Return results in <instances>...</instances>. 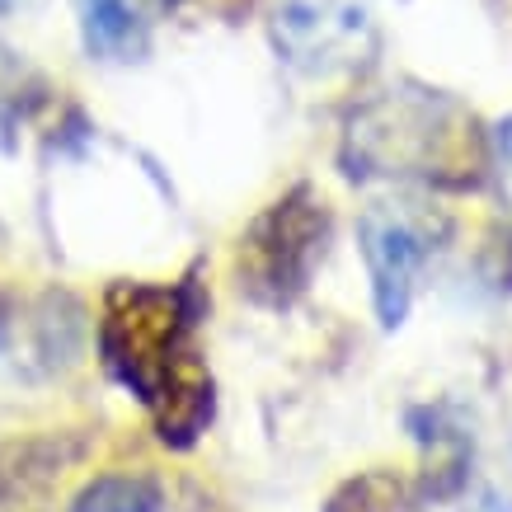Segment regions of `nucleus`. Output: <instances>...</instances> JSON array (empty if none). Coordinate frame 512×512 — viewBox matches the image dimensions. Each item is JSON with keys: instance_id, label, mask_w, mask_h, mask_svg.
Instances as JSON below:
<instances>
[{"instance_id": "obj_1", "label": "nucleus", "mask_w": 512, "mask_h": 512, "mask_svg": "<svg viewBox=\"0 0 512 512\" xmlns=\"http://www.w3.org/2000/svg\"><path fill=\"white\" fill-rule=\"evenodd\" d=\"M207 292L188 273L179 282H109L99 306L104 372L146 409L156 437L174 451L198 447L217 414V381L202 348Z\"/></svg>"}, {"instance_id": "obj_2", "label": "nucleus", "mask_w": 512, "mask_h": 512, "mask_svg": "<svg viewBox=\"0 0 512 512\" xmlns=\"http://www.w3.org/2000/svg\"><path fill=\"white\" fill-rule=\"evenodd\" d=\"M339 160L348 179L470 188L484 174V132L451 94L400 80L348 118Z\"/></svg>"}, {"instance_id": "obj_3", "label": "nucleus", "mask_w": 512, "mask_h": 512, "mask_svg": "<svg viewBox=\"0 0 512 512\" xmlns=\"http://www.w3.org/2000/svg\"><path fill=\"white\" fill-rule=\"evenodd\" d=\"M329 235H334V212L311 184L287 188L278 202H268L259 217L245 226L235 245V278L240 292L264 306V311H287L311 292L315 268L325 264Z\"/></svg>"}, {"instance_id": "obj_4", "label": "nucleus", "mask_w": 512, "mask_h": 512, "mask_svg": "<svg viewBox=\"0 0 512 512\" xmlns=\"http://www.w3.org/2000/svg\"><path fill=\"white\" fill-rule=\"evenodd\" d=\"M447 235V212L414 198H381L357 217V249L372 278V306L381 329H400L409 320L423 268L447 245Z\"/></svg>"}, {"instance_id": "obj_5", "label": "nucleus", "mask_w": 512, "mask_h": 512, "mask_svg": "<svg viewBox=\"0 0 512 512\" xmlns=\"http://www.w3.org/2000/svg\"><path fill=\"white\" fill-rule=\"evenodd\" d=\"M372 19L357 0H278L273 47L301 76H339L372 52Z\"/></svg>"}, {"instance_id": "obj_6", "label": "nucleus", "mask_w": 512, "mask_h": 512, "mask_svg": "<svg viewBox=\"0 0 512 512\" xmlns=\"http://www.w3.org/2000/svg\"><path fill=\"white\" fill-rule=\"evenodd\" d=\"M179 0H76L80 43L94 62L127 66L151 52L156 24Z\"/></svg>"}, {"instance_id": "obj_7", "label": "nucleus", "mask_w": 512, "mask_h": 512, "mask_svg": "<svg viewBox=\"0 0 512 512\" xmlns=\"http://www.w3.org/2000/svg\"><path fill=\"white\" fill-rule=\"evenodd\" d=\"M409 433L423 447V498H451L470 484V428L451 404H419L404 414Z\"/></svg>"}, {"instance_id": "obj_8", "label": "nucleus", "mask_w": 512, "mask_h": 512, "mask_svg": "<svg viewBox=\"0 0 512 512\" xmlns=\"http://www.w3.org/2000/svg\"><path fill=\"white\" fill-rule=\"evenodd\" d=\"M71 512H174V498L156 475H99L80 489Z\"/></svg>"}, {"instance_id": "obj_9", "label": "nucleus", "mask_w": 512, "mask_h": 512, "mask_svg": "<svg viewBox=\"0 0 512 512\" xmlns=\"http://www.w3.org/2000/svg\"><path fill=\"white\" fill-rule=\"evenodd\" d=\"M66 456L52 442H29V447L0 451V503H29L47 494L62 480Z\"/></svg>"}, {"instance_id": "obj_10", "label": "nucleus", "mask_w": 512, "mask_h": 512, "mask_svg": "<svg viewBox=\"0 0 512 512\" xmlns=\"http://www.w3.org/2000/svg\"><path fill=\"white\" fill-rule=\"evenodd\" d=\"M419 489L395 470H362L325 498L320 512H414Z\"/></svg>"}, {"instance_id": "obj_11", "label": "nucleus", "mask_w": 512, "mask_h": 512, "mask_svg": "<svg viewBox=\"0 0 512 512\" xmlns=\"http://www.w3.org/2000/svg\"><path fill=\"white\" fill-rule=\"evenodd\" d=\"M15 10V0H0V15H10Z\"/></svg>"}]
</instances>
